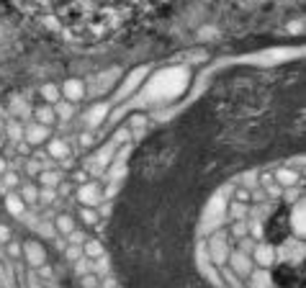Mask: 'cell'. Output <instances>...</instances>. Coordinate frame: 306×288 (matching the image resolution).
Segmentation results:
<instances>
[{
	"mask_svg": "<svg viewBox=\"0 0 306 288\" xmlns=\"http://www.w3.org/2000/svg\"><path fill=\"white\" fill-rule=\"evenodd\" d=\"M255 260L263 265V268H270L273 260H275V250H273L270 245H260V247L255 250Z\"/></svg>",
	"mask_w": 306,
	"mask_h": 288,
	"instance_id": "9",
	"label": "cell"
},
{
	"mask_svg": "<svg viewBox=\"0 0 306 288\" xmlns=\"http://www.w3.org/2000/svg\"><path fill=\"white\" fill-rule=\"evenodd\" d=\"M80 216H83V221H85V224H96V221H98V211H96V208H85V206H83V214H80Z\"/></svg>",
	"mask_w": 306,
	"mask_h": 288,
	"instance_id": "22",
	"label": "cell"
},
{
	"mask_svg": "<svg viewBox=\"0 0 306 288\" xmlns=\"http://www.w3.org/2000/svg\"><path fill=\"white\" fill-rule=\"evenodd\" d=\"M49 152H52L54 157H67V144H65L62 139H54V142L49 144Z\"/></svg>",
	"mask_w": 306,
	"mask_h": 288,
	"instance_id": "17",
	"label": "cell"
},
{
	"mask_svg": "<svg viewBox=\"0 0 306 288\" xmlns=\"http://www.w3.org/2000/svg\"><path fill=\"white\" fill-rule=\"evenodd\" d=\"M237 201H239V203H247V201H250V191H247V188H244V191H237Z\"/></svg>",
	"mask_w": 306,
	"mask_h": 288,
	"instance_id": "30",
	"label": "cell"
},
{
	"mask_svg": "<svg viewBox=\"0 0 306 288\" xmlns=\"http://www.w3.org/2000/svg\"><path fill=\"white\" fill-rule=\"evenodd\" d=\"M224 211H226V198L219 193V195H213V201H211L208 208H206V221H216V219H221Z\"/></svg>",
	"mask_w": 306,
	"mask_h": 288,
	"instance_id": "6",
	"label": "cell"
},
{
	"mask_svg": "<svg viewBox=\"0 0 306 288\" xmlns=\"http://www.w3.org/2000/svg\"><path fill=\"white\" fill-rule=\"evenodd\" d=\"M144 72H147V67H139V70H134V72L129 75V80L124 83V88H121V98H124V96H129V93H131V90H134L136 85H139V83H142V78H144Z\"/></svg>",
	"mask_w": 306,
	"mask_h": 288,
	"instance_id": "10",
	"label": "cell"
},
{
	"mask_svg": "<svg viewBox=\"0 0 306 288\" xmlns=\"http://www.w3.org/2000/svg\"><path fill=\"white\" fill-rule=\"evenodd\" d=\"M80 281H83V288H101V278H98V276H93V273L83 276Z\"/></svg>",
	"mask_w": 306,
	"mask_h": 288,
	"instance_id": "21",
	"label": "cell"
},
{
	"mask_svg": "<svg viewBox=\"0 0 306 288\" xmlns=\"http://www.w3.org/2000/svg\"><path fill=\"white\" fill-rule=\"evenodd\" d=\"M54 224H57V229L62 232V234H67V237L75 232V221H72V216H67V214L57 216V219H54Z\"/></svg>",
	"mask_w": 306,
	"mask_h": 288,
	"instance_id": "13",
	"label": "cell"
},
{
	"mask_svg": "<svg viewBox=\"0 0 306 288\" xmlns=\"http://www.w3.org/2000/svg\"><path fill=\"white\" fill-rule=\"evenodd\" d=\"M62 96L70 100V103H78L80 98H85V85L80 80H67L65 88H62Z\"/></svg>",
	"mask_w": 306,
	"mask_h": 288,
	"instance_id": "4",
	"label": "cell"
},
{
	"mask_svg": "<svg viewBox=\"0 0 306 288\" xmlns=\"http://www.w3.org/2000/svg\"><path fill=\"white\" fill-rule=\"evenodd\" d=\"M8 136H10V139H16V142H18L21 136H23V129H21L18 124H10V126H8Z\"/></svg>",
	"mask_w": 306,
	"mask_h": 288,
	"instance_id": "23",
	"label": "cell"
},
{
	"mask_svg": "<svg viewBox=\"0 0 306 288\" xmlns=\"http://www.w3.org/2000/svg\"><path fill=\"white\" fill-rule=\"evenodd\" d=\"M85 239H88V237H85L83 232H78V229L70 234V242H72V245H78V242H85Z\"/></svg>",
	"mask_w": 306,
	"mask_h": 288,
	"instance_id": "28",
	"label": "cell"
},
{
	"mask_svg": "<svg viewBox=\"0 0 306 288\" xmlns=\"http://www.w3.org/2000/svg\"><path fill=\"white\" fill-rule=\"evenodd\" d=\"M36 198H39V193H36V188H31V186H26V188L21 191V201H26V203H36Z\"/></svg>",
	"mask_w": 306,
	"mask_h": 288,
	"instance_id": "20",
	"label": "cell"
},
{
	"mask_svg": "<svg viewBox=\"0 0 306 288\" xmlns=\"http://www.w3.org/2000/svg\"><path fill=\"white\" fill-rule=\"evenodd\" d=\"M57 113H62V118H70V113H72V108L67 103H57Z\"/></svg>",
	"mask_w": 306,
	"mask_h": 288,
	"instance_id": "27",
	"label": "cell"
},
{
	"mask_svg": "<svg viewBox=\"0 0 306 288\" xmlns=\"http://www.w3.org/2000/svg\"><path fill=\"white\" fill-rule=\"evenodd\" d=\"M144 124H147L144 116H134V118H131V126H134V129H142Z\"/></svg>",
	"mask_w": 306,
	"mask_h": 288,
	"instance_id": "29",
	"label": "cell"
},
{
	"mask_svg": "<svg viewBox=\"0 0 306 288\" xmlns=\"http://www.w3.org/2000/svg\"><path fill=\"white\" fill-rule=\"evenodd\" d=\"M0 283H8V273L3 270V265H0Z\"/></svg>",
	"mask_w": 306,
	"mask_h": 288,
	"instance_id": "33",
	"label": "cell"
},
{
	"mask_svg": "<svg viewBox=\"0 0 306 288\" xmlns=\"http://www.w3.org/2000/svg\"><path fill=\"white\" fill-rule=\"evenodd\" d=\"M85 255L93 257V260H98V257H103V245L98 239H85Z\"/></svg>",
	"mask_w": 306,
	"mask_h": 288,
	"instance_id": "14",
	"label": "cell"
},
{
	"mask_svg": "<svg viewBox=\"0 0 306 288\" xmlns=\"http://www.w3.org/2000/svg\"><path fill=\"white\" fill-rule=\"evenodd\" d=\"M10 239H13V237H10V229H8L5 224H0V242H3V245H8Z\"/></svg>",
	"mask_w": 306,
	"mask_h": 288,
	"instance_id": "26",
	"label": "cell"
},
{
	"mask_svg": "<svg viewBox=\"0 0 306 288\" xmlns=\"http://www.w3.org/2000/svg\"><path fill=\"white\" fill-rule=\"evenodd\" d=\"M188 85V72L186 70H180V67H175V70H165V72H160L155 80H152V85H149V90H147V96H149V100H157V98H175V96H180V90Z\"/></svg>",
	"mask_w": 306,
	"mask_h": 288,
	"instance_id": "1",
	"label": "cell"
},
{
	"mask_svg": "<svg viewBox=\"0 0 306 288\" xmlns=\"http://www.w3.org/2000/svg\"><path fill=\"white\" fill-rule=\"evenodd\" d=\"M105 111H108V105H96L93 111H90V118H88V124H98V121H103V116H105Z\"/></svg>",
	"mask_w": 306,
	"mask_h": 288,
	"instance_id": "19",
	"label": "cell"
},
{
	"mask_svg": "<svg viewBox=\"0 0 306 288\" xmlns=\"http://www.w3.org/2000/svg\"><path fill=\"white\" fill-rule=\"evenodd\" d=\"M5 206H8V211L10 214H16V216H23V201H21V195H16V193H10L8 198H5Z\"/></svg>",
	"mask_w": 306,
	"mask_h": 288,
	"instance_id": "12",
	"label": "cell"
},
{
	"mask_svg": "<svg viewBox=\"0 0 306 288\" xmlns=\"http://www.w3.org/2000/svg\"><path fill=\"white\" fill-rule=\"evenodd\" d=\"M244 214H247V208H244V203H239V201H237V203L232 206V216H234V219L239 221V219H242Z\"/></svg>",
	"mask_w": 306,
	"mask_h": 288,
	"instance_id": "25",
	"label": "cell"
},
{
	"mask_svg": "<svg viewBox=\"0 0 306 288\" xmlns=\"http://www.w3.org/2000/svg\"><path fill=\"white\" fill-rule=\"evenodd\" d=\"M41 96L47 103H59V96H62V90H59L57 85H44L41 88Z\"/></svg>",
	"mask_w": 306,
	"mask_h": 288,
	"instance_id": "16",
	"label": "cell"
},
{
	"mask_svg": "<svg viewBox=\"0 0 306 288\" xmlns=\"http://www.w3.org/2000/svg\"><path fill=\"white\" fill-rule=\"evenodd\" d=\"M278 183L283 186V188H291V186H299V173L296 170H278Z\"/></svg>",
	"mask_w": 306,
	"mask_h": 288,
	"instance_id": "11",
	"label": "cell"
},
{
	"mask_svg": "<svg viewBox=\"0 0 306 288\" xmlns=\"http://www.w3.org/2000/svg\"><path fill=\"white\" fill-rule=\"evenodd\" d=\"M21 252H23L26 260L31 263V265H36V268L44 265V260H47V252H44V247L39 245V242H34V239H28L26 245L21 247Z\"/></svg>",
	"mask_w": 306,
	"mask_h": 288,
	"instance_id": "3",
	"label": "cell"
},
{
	"mask_svg": "<svg viewBox=\"0 0 306 288\" xmlns=\"http://www.w3.org/2000/svg\"><path fill=\"white\" fill-rule=\"evenodd\" d=\"M103 288H116V281L111 276H103Z\"/></svg>",
	"mask_w": 306,
	"mask_h": 288,
	"instance_id": "32",
	"label": "cell"
},
{
	"mask_svg": "<svg viewBox=\"0 0 306 288\" xmlns=\"http://www.w3.org/2000/svg\"><path fill=\"white\" fill-rule=\"evenodd\" d=\"M36 121H39L41 126H49V124H54V121H57V116H54V111L49 108V105H44V108L36 111Z\"/></svg>",
	"mask_w": 306,
	"mask_h": 288,
	"instance_id": "15",
	"label": "cell"
},
{
	"mask_svg": "<svg viewBox=\"0 0 306 288\" xmlns=\"http://www.w3.org/2000/svg\"><path fill=\"white\" fill-rule=\"evenodd\" d=\"M5 170V162H3V157H0V173H3Z\"/></svg>",
	"mask_w": 306,
	"mask_h": 288,
	"instance_id": "35",
	"label": "cell"
},
{
	"mask_svg": "<svg viewBox=\"0 0 306 288\" xmlns=\"http://www.w3.org/2000/svg\"><path fill=\"white\" fill-rule=\"evenodd\" d=\"M16 183H18V178L13 175V173H8V175H5V186H8V188H13Z\"/></svg>",
	"mask_w": 306,
	"mask_h": 288,
	"instance_id": "31",
	"label": "cell"
},
{
	"mask_svg": "<svg viewBox=\"0 0 306 288\" xmlns=\"http://www.w3.org/2000/svg\"><path fill=\"white\" fill-rule=\"evenodd\" d=\"M5 247H8V255H10V257H21V255H23V252H21V245H18V242H13V239L8 242Z\"/></svg>",
	"mask_w": 306,
	"mask_h": 288,
	"instance_id": "24",
	"label": "cell"
},
{
	"mask_svg": "<svg viewBox=\"0 0 306 288\" xmlns=\"http://www.w3.org/2000/svg\"><path fill=\"white\" fill-rule=\"evenodd\" d=\"M252 234H255V237H260V234H263V226L255 224V226H252Z\"/></svg>",
	"mask_w": 306,
	"mask_h": 288,
	"instance_id": "34",
	"label": "cell"
},
{
	"mask_svg": "<svg viewBox=\"0 0 306 288\" xmlns=\"http://www.w3.org/2000/svg\"><path fill=\"white\" fill-rule=\"evenodd\" d=\"M23 136H26V142L28 144H41L44 139L49 136V129L47 126H41V124H31L26 131H23Z\"/></svg>",
	"mask_w": 306,
	"mask_h": 288,
	"instance_id": "7",
	"label": "cell"
},
{
	"mask_svg": "<svg viewBox=\"0 0 306 288\" xmlns=\"http://www.w3.org/2000/svg\"><path fill=\"white\" fill-rule=\"evenodd\" d=\"M208 247H211V260H213V263H224L226 257H229L226 239H224V237H219V234L211 239V245H208Z\"/></svg>",
	"mask_w": 306,
	"mask_h": 288,
	"instance_id": "5",
	"label": "cell"
},
{
	"mask_svg": "<svg viewBox=\"0 0 306 288\" xmlns=\"http://www.w3.org/2000/svg\"><path fill=\"white\" fill-rule=\"evenodd\" d=\"M103 198H105V193H103L96 183H85V186L78 191V201H80L85 208H98Z\"/></svg>",
	"mask_w": 306,
	"mask_h": 288,
	"instance_id": "2",
	"label": "cell"
},
{
	"mask_svg": "<svg viewBox=\"0 0 306 288\" xmlns=\"http://www.w3.org/2000/svg\"><path fill=\"white\" fill-rule=\"evenodd\" d=\"M41 186H47V188H54V186H59V173H52V170L41 173Z\"/></svg>",
	"mask_w": 306,
	"mask_h": 288,
	"instance_id": "18",
	"label": "cell"
},
{
	"mask_svg": "<svg viewBox=\"0 0 306 288\" xmlns=\"http://www.w3.org/2000/svg\"><path fill=\"white\" fill-rule=\"evenodd\" d=\"M232 268H234L237 276H250L252 273V260L244 252H234L232 255Z\"/></svg>",
	"mask_w": 306,
	"mask_h": 288,
	"instance_id": "8",
	"label": "cell"
}]
</instances>
